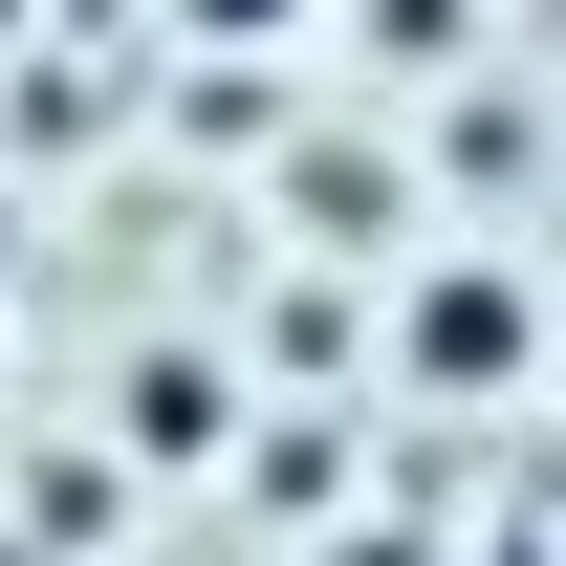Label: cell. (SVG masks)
<instances>
[{
	"mask_svg": "<svg viewBox=\"0 0 566 566\" xmlns=\"http://www.w3.org/2000/svg\"><path fill=\"white\" fill-rule=\"evenodd\" d=\"M153 22H175L197 66H218V44H240V66H283V44H305V0H153Z\"/></svg>",
	"mask_w": 566,
	"mask_h": 566,
	"instance_id": "cell-4",
	"label": "cell"
},
{
	"mask_svg": "<svg viewBox=\"0 0 566 566\" xmlns=\"http://www.w3.org/2000/svg\"><path fill=\"white\" fill-rule=\"evenodd\" d=\"M22 22H44V0H0V44H22Z\"/></svg>",
	"mask_w": 566,
	"mask_h": 566,
	"instance_id": "cell-6",
	"label": "cell"
},
{
	"mask_svg": "<svg viewBox=\"0 0 566 566\" xmlns=\"http://www.w3.org/2000/svg\"><path fill=\"white\" fill-rule=\"evenodd\" d=\"M305 22H327V44H349L370 87H458V66H480V22H501V0H305Z\"/></svg>",
	"mask_w": 566,
	"mask_h": 566,
	"instance_id": "cell-2",
	"label": "cell"
},
{
	"mask_svg": "<svg viewBox=\"0 0 566 566\" xmlns=\"http://www.w3.org/2000/svg\"><path fill=\"white\" fill-rule=\"evenodd\" d=\"M305 566H436V523H392V501H370V523H327Z\"/></svg>",
	"mask_w": 566,
	"mask_h": 566,
	"instance_id": "cell-5",
	"label": "cell"
},
{
	"mask_svg": "<svg viewBox=\"0 0 566 566\" xmlns=\"http://www.w3.org/2000/svg\"><path fill=\"white\" fill-rule=\"evenodd\" d=\"M132 436H153V458L240 436V370H218V349H153V370H132Z\"/></svg>",
	"mask_w": 566,
	"mask_h": 566,
	"instance_id": "cell-3",
	"label": "cell"
},
{
	"mask_svg": "<svg viewBox=\"0 0 566 566\" xmlns=\"http://www.w3.org/2000/svg\"><path fill=\"white\" fill-rule=\"evenodd\" d=\"M370 370H392L415 415H523V392H545V262H523V240H436V262H392Z\"/></svg>",
	"mask_w": 566,
	"mask_h": 566,
	"instance_id": "cell-1",
	"label": "cell"
}]
</instances>
